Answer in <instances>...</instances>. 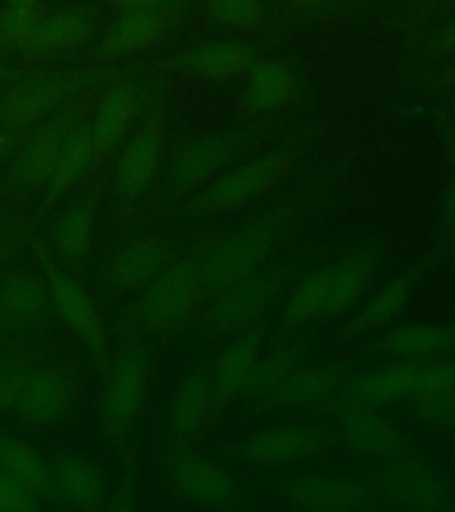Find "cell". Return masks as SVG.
<instances>
[{
    "label": "cell",
    "instance_id": "cell-1",
    "mask_svg": "<svg viewBox=\"0 0 455 512\" xmlns=\"http://www.w3.org/2000/svg\"><path fill=\"white\" fill-rule=\"evenodd\" d=\"M292 210L265 208L228 232L208 237L189 251L205 299L271 264L285 239Z\"/></svg>",
    "mask_w": 455,
    "mask_h": 512
},
{
    "label": "cell",
    "instance_id": "cell-2",
    "mask_svg": "<svg viewBox=\"0 0 455 512\" xmlns=\"http://www.w3.org/2000/svg\"><path fill=\"white\" fill-rule=\"evenodd\" d=\"M114 79L118 75L111 68L24 75L11 82L0 95V127L18 139H25L52 114Z\"/></svg>",
    "mask_w": 455,
    "mask_h": 512
},
{
    "label": "cell",
    "instance_id": "cell-3",
    "mask_svg": "<svg viewBox=\"0 0 455 512\" xmlns=\"http://www.w3.org/2000/svg\"><path fill=\"white\" fill-rule=\"evenodd\" d=\"M269 132L267 123L223 128L194 137L176 150L162 182V201L182 200L200 191L224 168L256 148Z\"/></svg>",
    "mask_w": 455,
    "mask_h": 512
},
{
    "label": "cell",
    "instance_id": "cell-4",
    "mask_svg": "<svg viewBox=\"0 0 455 512\" xmlns=\"http://www.w3.org/2000/svg\"><path fill=\"white\" fill-rule=\"evenodd\" d=\"M294 155L292 148L278 146L219 173L185 203L182 217L205 219L246 207L287 178Z\"/></svg>",
    "mask_w": 455,
    "mask_h": 512
},
{
    "label": "cell",
    "instance_id": "cell-5",
    "mask_svg": "<svg viewBox=\"0 0 455 512\" xmlns=\"http://www.w3.org/2000/svg\"><path fill=\"white\" fill-rule=\"evenodd\" d=\"M297 265L269 264L210 297L203 322L208 333L235 336L264 320L296 280Z\"/></svg>",
    "mask_w": 455,
    "mask_h": 512
},
{
    "label": "cell",
    "instance_id": "cell-6",
    "mask_svg": "<svg viewBox=\"0 0 455 512\" xmlns=\"http://www.w3.org/2000/svg\"><path fill=\"white\" fill-rule=\"evenodd\" d=\"M340 441L331 425L288 422L251 432L224 450L230 463L278 468L319 459Z\"/></svg>",
    "mask_w": 455,
    "mask_h": 512
},
{
    "label": "cell",
    "instance_id": "cell-7",
    "mask_svg": "<svg viewBox=\"0 0 455 512\" xmlns=\"http://www.w3.org/2000/svg\"><path fill=\"white\" fill-rule=\"evenodd\" d=\"M164 470L176 495L194 507L216 511H244L251 507L239 480L185 441L171 443Z\"/></svg>",
    "mask_w": 455,
    "mask_h": 512
},
{
    "label": "cell",
    "instance_id": "cell-8",
    "mask_svg": "<svg viewBox=\"0 0 455 512\" xmlns=\"http://www.w3.org/2000/svg\"><path fill=\"white\" fill-rule=\"evenodd\" d=\"M150 384V358L143 345L128 340L105 368L100 416L107 436L123 440L143 411Z\"/></svg>",
    "mask_w": 455,
    "mask_h": 512
},
{
    "label": "cell",
    "instance_id": "cell-9",
    "mask_svg": "<svg viewBox=\"0 0 455 512\" xmlns=\"http://www.w3.org/2000/svg\"><path fill=\"white\" fill-rule=\"evenodd\" d=\"M36 258L41 265L43 276L47 280L52 308L61 317L64 324L79 338L89 352V358L98 370L105 372L111 361V345L105 328L104 317L96 308L95 301L88 292L80 287L72 276L57 265L54 256L45 246L38 244Z\"/></svg>",
    "mask_w": 455,
    "mask_h": 512
},
{
    "label": "cell",
    "instance_id": "cell-10",
    "mask_svg": "<svg viewBox=\"0 0 455 512\" xmlns=\"http://www.w3.org/2000/svg\"><path fill=\"white\" fill-rule=\"evenodd\" d=\"M372 489L381 505L415 512L455 509V495L447 480L415 456L377 463L370 473Z\"/></svg>",
    "mask_w": 455,
    "mask_h": 512
},
{
    "label": "cell",
    "instance_id": "cell-11",
    "mask_svg": "<svg viewBox=\"0 0 455 512\" xmlns=\"http://www.w3.org/2000/svg\"><path fill=\"white\" fill-rule=\"evenodd\" d=\"M205 303L207 299L187 253L178 256L166 271L141 290L136 306L137 322L150 333H168L185 324Z\"/></svg>",
    "mask_w": 455,
    "mask_h": 512
},
{
    "label": "cell",
    "instance_id": "cell-12",
    "mask_svg": "<svg viewBox=\"0 0 455 512\" xmlns=\"http://www.w3.org/2000/svg\"><path fill=\"white\" fill-rule=\"evenodd\" d=\"M164 130V105H155L121 146L114 166V192L121 203H134L155 184L164 155Z\"/></svg>",
    "mask_w": 455,
    "mask_h": 512
},
{
    "label": "cell",
    "instance_id": "cell-13",
    "mask_svg": "<svg viewBox=\"0 0 455 512\" xmlns=\"http://www.w3.org/2000/svg\"><path fill=\"white\" fill-rule=\"evenodd\" d=\"M276 489L285 502L301 511L363 512L381 507L372 486L349 475H288L278 480Z\"/></svg>",
    "mask_w": 455,
    "mask_h": 512
},
{
    "label": "cell",
    "instance_id": "cell-14",
    "mask_svg": "<svg viewBox=\"0 0 455 512\" xmlns=\"http://www.w3.org/2000/svg\"><path fill=\"white\" fill-rule=\"evenodd\" d=\"M153 102L152 89L144 82L118 77L107 86L91 120L95 141V166L111 159L125 144L132 128Z\"/></svg>",
    "mask_w": 455,
    "mask_h": 512
},
{
    "label": "cell",
    "instance_id": "cell-15",
    "mask_svg": "<svg viewBox=\"0 0 455 512\" xmlns=\"http://www.w3.org/2000/svg\"><path fill=\"white\" fill-rule=\"evenodd\" d=\"M331 402L340 441H345L356 454L376 463L415 456L408 436L381 413V408L358 402Z\"/></svg>",
    "mask_w": 455,
    "mask_h": 512
},
{
    "label": "cell",
    "instance_id": "cell-16",
    "mask_svg": "<svg viewBox=\"0 0 455 512\" xmlns=\"http://www.w3.org/2000/svg\"><path fill=\"white\" fill-rule=\"evenodd\" d=\"M436 360H409L393 358L392 361L354 372L342 386L335 399L340 402H358L383 408L395 402H406L420 392Z\"/></svg>",
    "mask_w": 455,
    "mask_h": 512
},
{
    "label": "cell",
    "instance_id": "cell-17",
    "mask_svg": "<svg viewBox=\"0 0 455 512\" xmlns=\"http://www.w3.org/2000/svg\"><path fill=\"white\" fill-rule=\"evenodd\" d=\"M88 111L84 104H72L52 114L50 118L31 130L11 157L8 184L11 187H32L47 184L56 168L57 155L64 137L73 123Z\"/></svg>",
    "mask_w": 455,
    "mask_h": 512
},
{
    "label": "cell",
    "instance_id": "cell-18",
    "mask_svg": "<svg viewBox=\"0 0 455 512\" xmlns=\"http://www.w3.org/2000/svg\"><path fill=\"white\" fill-rule=\"evenodd\" d=\"M356 372L349 361H322L304 363L271 395L249 406L253 415H262L276 409H315L335 399L347 379Z\"/></svg>",
    "mask_w": 455,
    "mask_h": 512
},
{
    "label": "cell",
    "instance_id": "cell-19",
    "mask_svg": "<svg viewBox=\"0 0 455 512\" xmlns=\"http://www.w3.org/2000/svg\"><path fill=\"white\" fill-rule=\"evenodd\" d=\"M262 56V48L248 40L203 41L176 50L160 61L173 72L203 80H230L248 75Z\"/></svg>",
    "mask_w": 455,
    "mask_h": 512
},
{
    "label": "cell",
    "instance_id": "cell-20",
    "mask_svg": "<svg viewBox=\"0 0 455 512\" xmlns=\"http://www.w3.org/2000/svg\"><path fill=\"white\" fill-rule=\"evenodd\" d=\"M75 399V377L61 365L32 368L24 390L16 404L20 420L36 429L59 424L72 409Z\"/></svg>",
    "mask_w": 455,
    "mask_h": 512
},
{
    "label": "cell",
    "instance_id": "cell-21",
    "mask_svg": "<svg viewBox=\"0 0 455 512\" xmlns=\"http://www.w3.org/2000/svg\"><path fill=\"white\" fill-rule=\"evenodd\" d=\"M267 322L262 320L255 326L233 336L232 342L210 361V388L214 413H221L233 400L240 397L244 384L255 368L256 361L264 351Z\"/></svg>",
    "mask_w": 455,
    "mask_h": 512
},
{
    "label": "cell",
    "instance_id": "cell-22",
    "mask_svg": "<svg viewBox=\"0 0 455 512\" xmlns=\"http://www.w3.org/2000/svg\"><path fill=\"white\" fill-rule=\"evenodd\" d=\"M182 16V8L152 9L123 13L105 31L96 48L104 61H123L141 54L173 31Z\"/></svg>",
    "mask_w": 455,
    "mask_h": 512
},
{
    "label": "cell",
    "instance_id": "cell-23",
    "mask_svg": "<svg viewBox=\"0 0 455 512\" xmlns=\"http://www.w3.org/2000/svg\"><path fill=\"white\" fill-rule=\"evenodd\" d=\"M98 27V13L91 8H64L41 18L31 43L20 56L27 61H47L86 45Z\"/></svg>",
    "mask_w": 455,
    "mask_h": 512
},
{
    "label": "cell",
    "instance_id": "cell-24",
    "mask_svg": "<svg viewBox=\"0 0 455 512\" xmlns=\"http://www.w3.org/2000/svg\"><path fill=\"white\" fill-rule=\"evenodd\" d=\"M54 502L79 511L104 507L109 493L102 468L89 457L64 452L52 464Z\"/></svg>",
    "mask_w": 455,
    "mask_h": 512
},
{
    "label": "cell",
    "instance_id": "cell-25",
    "mask_svg": "<svg viewBox=\"0 0 455 512\" xmlns=\"http://www.w3.org/2000/svg\"><path fill=\"white\" fill-rule=\"evenodd\" d=\"M176 258L175 248L168 240L139 237L127 242L112 256L109 280L112 287L121 292L143 290Z\"/></svg>",
    "mask_w": 455,
    "mask_h": 512
},
{
    "label": "cell",
    "instance_id": "cell-26",
    "mask_svg": "<svg viewBox=\"0 0 455 512\" xmlns=\"http://www.w3.org/2000/svg\"><path fill=\"white\" fill-rule=\"evenodd\" d=\"M52 308L45 276L15 271L0 283V324L15 331L41 326Z\"/></svg>",
    "mask_w": 455,
    "mask_h": 512
},
{
    "label": "cell",
    "instance_id": "cell-27",
    "mask_svg": "<svg viewBox=\"0 0 455 512\" xmlns=\"http://www.w3.org/2000/svg\"><path fill=\"white\" fill-rule=\"evenodd\" d=\"M212 388H210V361L191 368L178 384L168 409V429L173 441L192 440L212 420Z\"/></svg>",
    "mask_w": 455,
    "mask_h": 512
},
{
    "label": "cell",
    "instance_id": "cell-28",
    "mask_svg": "<svg viewBox=\"0 0 455 512\" xmlns=\"http://www.w3.org/2000/svg\"><path fill=\"white\" fill-rule=\"evenodd\" d=\"M379 253L376 248L363 246L347 253L333 265V283L328 308L320 322H333L352 312L365 296L374 280Z\"/></svg>",
    "mask_w": 455,
    "mask_h": 512
},
{
    "label": "cell",
    "instance_id": "cell-29",
    "mask_svg": "<svg viewBox=\"0 0 455 512\" xmlns=\"http://www.w3.org/2000/svg\"><path fill=\"white\" fill-rule=\"evenodd\" d=\"M429 267L420 265L408 272H402L379 288L367 303L361 306L358 313L352 317L345 326V338H358L361 335L372 333L392 322L400 312L408 306L411 297L415 294L418 283L424 280Z\"/></svg>",
    "mask_w": 455,
    "mask_h": 512
},
{
    "label": "cell",
    "instance_id": "cell-30",
    "mask_svg": "<svg viewBox=\"0 0 455 512\" xmlns=\"http://www.w3.org/2000/svg\"><path fill=\"white\" fill-rule=\"evenodd\" d=\"M377 351L392 358L436 360L455 351V322L406 324L377 340Z\"/></svg>",
    "mask_w": 455,
    "mask_h": 512
},
{
    "label": "cell",
    "instance_id": "cell-31",
    "mask_svg": "<svg viewBox=\"0 0 455 512\" xmlns=\"http://www.w3.org/2000/svg\"><path fill=\"white\" fill-rule=\"evenodd\" d=\"M95 166V141L91 121L82 116L73 123L64 137L57 155L56 168L47 182V205H54L64 194L72 191L89 169Z\"/></svg>",
    "mask_w": 455,
    "mask_h": 512
},
{
    "label": "cell",
    "instance_id": "cell-32",
    "mask_svg": "<svg viewBox=\"0 0 455 512\" xmlns=\"http://www.w3.org/2000/svg\"><path fill=\"white\" fill-rule=\"evenodd\" d=\"M301 88L297 73L280 61H258L248 72L242 107L249 114H267L290 104Z\"/></svg>",
    "mask_w": 455,
    "mask_h": 512
},
{
    "label": "cell",
    "instance_id": "cell-33",
    "mask_svg": "<svg viewBox=\"0 0 455 512\" xmlns=\"http://www.w3.org/2000/svg\"><path fill=\"white\" fill-rule=\"evenodd\" d=\"M411 415L427 427H455V358L438 361L420 392L406 400Z\"/></svg>",
    "mask_w": 455,
    "mask_h": 512
},
{
    "label": "cell",
    "instance_id": "cell-34",
    "mask_svg": "<svg viewBox=\"0 0 455 512\" xmlns=\"http://www.w3.org/2000/svg\"><path fill=\"white\" fill-rule=\"evenodd\" d=\"M0 470L31 489L41 502H54L52 464L38 448L6 431H0Z\"/></svg>",
    "mask_w": 455,
    "mask_h": 512
},
{
    "label": "cell",
    "instance_id": "cell-35",
    "mask_svg": "<svg viewBox=\"0 0 455 512\" xmlns=\"http://www.w3.org/2000/svg\"><path fill=\"white\" fill-rule=\"evenodd\" d=\"M308 354H310V344L304 338L290 340L281 344L280 347H274L272 351L258 358L248 383L244 384L240 392V397L248 400L249 406L265 399L278 386L285 383L297 368L308 361Z\"/></svg>",
    "mask_w": 455,
    "mask_h": 512
},
{
    "label": "cell",
    "instance_id": "cell-36",
    "mask_svg": "<svg viewBox=\"0 0 455 512\" xmlns=\"http://www.w3.org/2000/svg\"><path fill=\"white\" fill-rule=\"evenodd\" d=\"M331 283H333V265L331 264L313 269L297 281L292 292L288 294L283 313H281L283 331L299 328L313 320L320 322L328 308Z\"/></svg>",
    "mask_w": 455,
    "mask_h": 512
},
{
    "label": "cell",
    "instance_id": "cell-37",
    "mask_svg": "<svg viewBox=\"0 0 455 512\" xmlns=\"http://www.w3.org/2000/svg\"><path fill=\"white\" fill-rule=\"evenodd\" d=\"M98 203L95 198H82L72 203L57 219L54 242L57 253L68 264L82 265L88 260L95 239Z\"/></svg>",
    "mask_w": 455,
    "mask_h": 512
},
{
    "label": "cell",
    "instance_id": "cell-38",
    "mask_svg": "<svg viewBox=\"0 0 455 512\" xmlns=\"http://www.w3.org/2000/svg\"><path fill=\"white\" fill-rule=\"evenodd\" d=\"M205 15L230 31H264L271 24L269 0H200Z\"/></svg>",
    "mask_w": 455,
    "mask_h": 512
},
{
    "label": "cell",
    "instance_id": "cell-39",
    "mask_svg": "<svg viewBox=\"0 0 455 512\" xmlns=\"http://www.w3.org/2000/svg\"><path fill=\"white\" fill-rule=\"evenodd\" d=\"M41 9L6 8L0 11V59L22 54L40 25Z\"/></svg>",
    "mask_w": 455,
    "mask_h": 512
},
{
    "label": "cell",
    "instance_id": "cell-40",
    "mask_svg": "<svg viewBox=\"0 0 455 512\" xmlns=\"http://www.w3.org/2000/svg\"><path fill=\"white\" fill-rule=\"evenodd\" d=\"M31 370V360L25 352L18 349L0 351V418L15 411Z\"/></svg>",
    "mask_w": 455,
    "mask_h": 512
},
{
    "label": "cell",
    "instance_id": "cell-41",
    "mask_svg": "<svg viewBox=\"0 0 455 512\" xmlns=\"http://www.w3.org/2000/svg\"><path fill=\"white\" fill-rule=\"evenodd\" d=\"M43 502L9 473L0 470V512H29L40 509Z\"/></svg>",
    "mask_w": 455,
    "mask_h": 512
},
{
    "label": "cell",
    "instance_id": "cell-42",
    "mask_svg": "<svg viewBox=\"0 0 455 512\" xmlns=\"http://www.w3.org/2000/svg\"><path fill=\"white\" fill-rule=\"evenodd\" d=\"M441 139L448 159V182L445 192V224L455 246V127L448 121L441 123Z\"/></svg>",
    "mask_w": 455,
    "mask_h": 512
},
{
    "label": "cell",
    "instance_id": "cell-43",
    "mask_svg": "<svg viewBox=\"0 0 455 512\" xmlns=\"http://www.w3.org/2000/svg\"><path fill=\"white\" fill-rule=\"evenodd\" d=\"M427 59H440V57L455 54V18L445 25H441L438 31L432 34L422 50Z\"/></svg>",
    "mask_w": 455,
    "mask_h": 512
},
{
    "label": "cell",
    "instance_id": "cell-44",
    "mask_svg": "<svg viewBox=\"0 0 455 512\" xmlns=\"http://www.w3.org/2000/svg\"><path fill=\"white\" fill-rule=\"evenodd\" d=\"M123 13L152 11V9L182 8V0H102Z\"/></svg>",
    "mask_w": 455,
    "mask_h": 512
},
{
    "label": "cell",
    "instance_id": "cell-45",
    "mask_svg": "<svg viewBox=\"0 0 455 512\" xmlns=\"http://www.w3.org/2000/svg\"><path fill=\"white\" fill-rule=\"evenodd\" d=\"M288 11L299 16H320L326 15L335 8L338 0H281Z\"/></svg>",
    "mask_w": 455,
    "mask_h": 512
},
{
    "label": "cell",
    "instance_id": "cell-46",
    "mask_svg": "<svg viewBox=\"0 0 455 512\" xmlns=\"http://www.w3.org/2000/svg\"><path fill=\"white\" fill-rule=\"evenodd\" d=\"M436 0H409V15H411V25L413 31H422L429 18H431L432 6Z\"/></svg>",
    "mask_w": 455,
    "mask_h": 512
},
{
    "label": "cell",
    "instance_id": "cell-47",
    "mask_svg": "<svg viewBox=\"0 0 455 512\" xmlns=\"http://www.w3.org/2000/svg\"><path fill=\"white\" fill-rule=\"evenodd\" d=\"M24 139H18V137L9 134L6 128L0 127V166L11 159V155H15L18 146Z\"/></svg>",
    "mask_w": 455,
    "mask_h": 512
},
{
    "label": "cell",
    "instance_id": "cell-48",
    "mask_svg": "<svg viewBox=\"0 0 455 512\" xmlns=\"http://www.w3.org/2000/svg\"><path fill=\"white\" fill-rule=\"evenodd\" d=\"M431 84L434 88H454L455 86V61L443 66L440 72L431 77Z\"/></svg>",
    "mask_w": 455,
    "mask_h": 512
},
{
    "label": "cell",
    "instance_id": "cell-49",
    "mask_svg": "<svg viewBox=\"0 0 455 512\" xmlns=\"http://www.w3.org/2000/svg\"><path fill=\"white\" fill-rule=\"evenodd\" d=\"M24 75L25 73L20 72V70L11 68L8 64H4L0 61V82H2V84H11V82H15V80L24 77Z\"/></svg>",
    "mask_w": 455,
    "mask_h": 512
},
{
    "label": "cell",
    "instance_id": "cell-50",
    "mask_svg": "<svg viewBox=\"0 0 455 512\" xmlns=\"http://www.w3.org/2000/svg\"><path fill=\"white\" fill-rule=\"evenodd\" d=\"M11 8L41 9L45 0H4Z\"/></svg>",
    "mask_w": 455,
    "mask_h": 512
},
{
    "label": "cell",
    "instance_id": "cell-51",
    "mask_svg": "<svg viewBox=\"0 0 455 512\" xmlns=\"http://www.w3.org/2000/svg\"><path fill=\"white\" fill-rule=\"evenodd\" d=\"M8 255V244L4 240L0 239V265L4 262V258Z\"/></svg>",
    "mask_w": 455,
    "mask_h": 512
},
{
    "label": "cell",
    "instance_id": "cell-52",
    "mask_svg": "<svg viewBox=\"0 0 455 512\" xmlns=\"http://www.w3.org/2000/svg\"><path fill=\"white\" fill-rule=\"evenodd\" d=\"M4 326H2V324H0V344H2V338H4Z\"/></svg>",
    "mask_w": 455,
    "mask_h": 512
},
{
    "label": "cell",
    "instance_id": "cell-53",
    "mask_svg": "<svg viewBox=\"0 0 455 512\" xmlns=\"http://www.w3.org/2000/svg\"><path fill=\"white\" fill-rule=\"evenodd\" d=\"M4 86H6V84H2V82H0V95H2V88H4Z\"/></svg>",
    "mask_w": 455,
    "mask_h": 512
}]
</instances>
